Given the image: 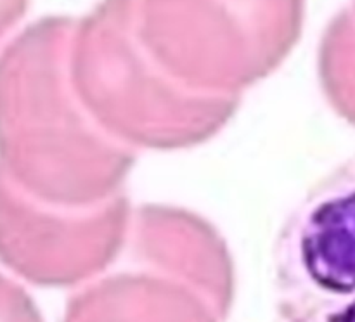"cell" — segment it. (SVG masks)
Instances as JSON below:
<instances>
[{
	"label": "cell",
	"instance_id": "cell-8",
	"mask_svg": "<svg viewBox=\"0 0 355 322\" xmlns=\"http://www.w3.org/2000/svg\"><path fill=\"white\" fill-rule=\"evenodd\" d=\"M31 0H0V40L19 23Z\"/></svg>",
	"mask_w": 355,
	"mask_h": 322
},
{
	"label": "cell",
	"instance_id": "cell-2",
	"mask_svg": "<svg viewBox=\"0 0 355 322\" xmlns=\"http://www.w3.org/2000/svg\"><path fill=\"white\" fill-rule=\"evenodd\" d=\"M234 265L217 229L166 204L134 208L114 262L80 284L62 322H225Z\"/></svg>",
	"mask_w": 355,
	"mask_h": 322
},
{
	"label": "cell",
	"instance_id": "cell-6",
	"mask_svg": "<svg viewBox=\"0 0 355 322\" xmlns=\"http://www.w3.org/2000/svg\"><path fill=\"white\" fill-rule=\"evenodd\" d=\"M132 210L125 190L89 206L49 203L0 168V262L37 286H80L114 262Z\"/></svg>",
	"mask_w": 355,
	"mask_h": 322
},
{
	"label": "cell",
	"instance_id": "cell-1",
	"mask_svg": "<svg viewBox=\"0 0 355 322\" xmlns=\"http://www.w3.org/2000/svg\"><path fill=\"white\" fill-rule=\"evenodd\" d=\"M75 17L35 21L0 52V168L38 199L89 206L118 193L137 151L107 134L69 78Z\"/></svg>",
	"mask_w": 355,
	"mask_h": 322
},
{
	"label": "cell",
	"instance_id": "cell-3",
	"mask_svg": "<svg viewBox=\"0 0 355 322\" xmlns=\"http://www.w3.org/2000/svg\"><path fill=\"white\" fill-rule=\"evenodd\" d=\"M69 78L90 116L135 151L203 144L241 104V96L191 90L162 71L135 35L130 0H103L75 17Z\"/></svg>",
	"mask_w": 355,
	"mask_h": 322
},
{
	"label": "cell",
	"instance_id": "cell-7",
	"mask_svg": "<svg viewBox=\"0 0 355 322\" xmlns=\"http://www.w3.org/2000/svg\"><path fill=\"white\" fill-rule=\"evenodd\" d=\"M0 322H44L33 298L3 274H0Z\"/></svg>",
	"mask_w": 355,
	"mask_h": 322
},
{
	"label": "cell",
	"instance_id": "cell-5",
	"mask_svg": "<svg viewBox=\"0 0 355 322\" xmlns=\"http://www.w3.org/2000/svg\"><path fill=\"white\" fill-rule=\"evenodd\" d=\"M272 260L277 322H355V154L295 204Z\"/></svg>",
	"mask_w": 355,
	"mask_h": 322
},
{
	"label": "cell",
	"instance_id": "cell-4",
	"mask_svg": "<svg viewBox=\"0 0 355 322\" xmlns=\"http://www.w3.org/2000/svg\"><path fill=\"white\" fill-rule=\"evenodd\" d=\"M135 35L170 78L241 96L300 40L305 0H130Z\"/></svg>",
	"mask_w": 355,
	"mask_h": 322
},
{
	"label": "cell",
	"instance_id": "cell-9",
	"mask_svg": "<svg viewBox=\"0 0 355 322\" xmlns=\"http://www.w3.org/2000/svg\"><path fill=\"white\" fill-rule=\"evenodd\" d=\"M352 9H354V10H355V6H354V7H352Z\"/></svg>",
	"mask_w": 355,
	"mask_h": 322
}]
</instances>
